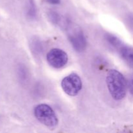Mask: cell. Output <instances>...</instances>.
Masks as SVG:
<instances>
[{
	"instance_id": "6da1fadb",
	"label": "cell",
	"mask_w": 133,
	"mask_h": 133,
	"mask_svg": "<svg viewBox=\"0 0 133 133\" xmlns=\"http://www.w3.org/2000/svg\"><path fill=\"white\" fill-rule=\"evenodd\" d=\"M106 82L108 89L114 99L121 100L124 98L127 92V81L119 71L116 70H109Z\"/></svg>"
},
{
	"instance_id": "7a4b0ae2",
	"label": "cell",
	"mask_w": 133,
	"mask_h": 133,
	"mask_svg": "<svg viewBox=\"0 0 133 133\" xmlns=\"http://www.w3.org/2000/svg\"><path fill=\"white\" fill-rule=\"evenodd\" d=\"M34 114L36 119L47 127H55L58 124V118L54 110L46 104H40L35 107Z\"/></svg>"
},
{
	"instance_id": "3957f363",
	"label": "cell",
	"mask_w": 133,
	"mask_h": 133,
	"mask_svg": "<svg viewBox=\"0 0 133 133\" xmlns=\"http://www.w3.org/2000/svg\"><path fill=\"white\" fill-rule=\"evenodd\" d=\"M61 87L64 92L69 96H77L82 88L81 79L77 74L73 73L62 79Z\"/></svg>"
},
{
	"instance_id": "277c9868",
	"label": "cell",
	"mask_w": 133,
	"mask_h": 133,
	"mask_svg": "<svg viewBox=\"0 0 133 133\" xmlns=\"http://www.w3.org/2000/svg\"><path fill=\"white\" fill-rule=\"evenodd\" d=\"M68 38L73 48L78 52H82L87 47V40L83 32L76 26L70 25L68 27Z\"/></svg>"
},
{
	"instance_id": "5b68a950",
	"label": "cell",
	"mask_w": 133,
	"mask_h": 133,
	"mask_svg": "<svg viewBox=\"0 0 133 133\" xmlns=\"http://www.w3.org/2000/svg\"><path fill=\"white\" fill-rule=\"evenodd\" d=\"M47 61L51 66L55 68H61L67 64L68 56L62 49L54 48L49 51L46 56Z\"/></svg>"
},
{
	"instance_id": "8992f818",
	"label": "cell",
	"mask_w": 133,
	"mask_h": 133,
	"mask_svg": "<svg viewBox=\"0 0 133 133\" xmlns=\"http://www.w3.org/2000/svg\"><path fill=\"white\" fill-rule=\"evenodd\" d=\"M118 49L123 59L133 68V48L122 45Z\"/></svg>"
},
{
	"instance_id": "52a82bcc",
	"label": "cell",
	"mask_w": 133,
	"mask_h": 133,
	"mask_svg": "<svg viewBox=\"0 0 133 133\" xmlns=\"http://www.w3.org/2000/svg\"><path fill=\"white\" fill-rule=\"evenodd\" d=\"M105 38H106L107 41L109 43H110L112 46H114V48H118L119 49L121 46L122 45V42L116 37V36H114V35H112L110 34H107L105 36Z\"/></svg>"
},
{
	"instance_id": "ba28073f",
	"label": "cell",
	"mask_w": 133,
	"mask_h": 133,
	"mask_svg": "<svg viewBox=\"0 0 133 133\" xmlns=\"http://www.w3.org/2000/svg\"><path fill=\"white\" fill-rule=\"evenodd\" d=\"M28 15L31 18H33L35 16V6L33 0H29Z\"/></svg>"
},
{
	"instance_id": "9c48e42d",
	"label": "cell",
	"mask_w": 133,
	"mask_h": 133,
	"mask_svg": "<svg viewBox=\"0 0 133 133\" xmlns=\"http://www.w3.org/2000/svg\"><path fill=\"white\" fill-rule=\"evenodd\" d=\"M129 91L131 94L133 96V75L129 82Z\"/></svg>"
},
{
	"instance_id": "30bf717a",
	"label": "cell",
	"mask_w": 133,
	"mask_h": 133,
	"mask_svg": "<svg viewBox=\"0 0 133 133\" xmlns=\"http://www.w3.org/2000/svg\"><path fill=\"white\" fill-rule=\"evenodd\" d=\"M49 3L51 4H54V5H56V4H59L60 2H61V0H47Z\"/></svg>"
}]
</instances>
